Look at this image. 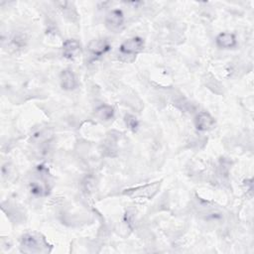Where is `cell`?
Returning <instances> with one entry per match:
<instances>
[{
    "label": "cell",
    "mask_w": 254,
    "mask_h": 254,
    "mask_svg": "<svg viewBox=\"0 0 254 254\" xmlns=\"http://www.w3.org/2000/svg\"><path fill=\"white\" fill-rule=\"evenodd\" d=\"M44 238L35 233H27L21 238V250L26 253H39L47 249Z\"/></svg>",
    "instance_id": "obj_1"
},
{
    "label": "cell",
    "mask_w": 254,
    "mask_h": 254,
    "mask_svg": "<svg viewBox=\"0 0 254 254\" xmlns=\"http://www.w3.org/2000/svg\"><path fill=\"white\" fill-rule=\"evenodd\" d=\"M160 186H161V182H155V183L147 184L134 189L126 190L123 193L130 197H140V198L150 199L158 192Z\"/></svg>",
    "instance_id": "obj_2"
},
{
    "label": "cell",
    "mask_w": 254,
    "mask_h": 254,
    "mask_svg": "<svg viewBox=\"0 0 254 254\" xmlns=\"http://www.w3.org/2000/svg\"><path fill=\"white\" fill-rule=\"evenodd\" d=\"M145 42L140 37H133L128 40H125L119 47V51L121 54L125 56H133L137 55L144 50Z\"/></svg>",
    "instance_id": "obj_3"
},
{
    "label": "cell",
    "mask_w": 254,
    "mask_h": 254,
    "mask_svg": "<svg viewBox=\"0 0 254 254\" xmlns=\"http://www.w3.org/2000/svg\"><path fill=\"white\" fill-rule=\"evenodd\" d=\"M124 14L119 9L111 10L105 17L106 27L113 32H118L124 25Z\"/></svg>",
    "instance_id": "obj_4"
},
{
    "label": "cell",
    "mask_w": 254,
    "mask_h": 254,
    "mask_svg": "<svg viewBox=\"0 0 254 254\" xmlns=\"http://www.w3.org/2000/svg\"><path fill=\"white\" fill-rule=\"evenodd\" d=\"M87 49L92 58L95 60L108 53L111 50V45L106 39H95L88 44Z\"/></svg>",
    "instance_id": "obj_5"
},
{
    "label": "cell",
    "mask_w": 254,
    "mask_h": 254,
    "mask_svg": "<svg viewBox=\"0 0 254 254\" xmlns=\"http://www.w3.org/2000/svg\"><path fill=\"white\" fill-rule=\"evenodd\" d=\"M81 53L80 43L74 39L65 40L63 44V56L67 60H74Z\"/></svg>",
    "instance_id": "obj_6"
},
{
    "label": "cell",
    "mask_w": 254,
    "mask_h": 254,
    "mask_svg": "<svg viewBox=\"0 0 254 254\" xmlns=\"http://www.w3.org/2000/svg\"><path fill=\"white\" fill-rule=\"evenodd\" d=\"M214 118L207 112L201 111L194 118V125L198 131H208L214 126Z\"/></svg>",
    "instance_id": "obj_7"
},
{
    "label": "cell",
    "mask_w": 254,
    "mask_h": 254,
    "mask_svg": "<svg viewBox=\"0 0 254 254\" xmlns=\"http://www.w3.org/2000/svg\"><path fill=\"white\" fill-rule=\"evenodd\" d=\"M215 43L218 48L228 50V49L234 48L237 45V40H236V36L233 33L223 32L217 35L215 39Z\"/></svg>",
    "instance_id": "obj_8"
},
{
    "label": "cell",
    "mask_w": 254,
    "mask_h": 254,
    "mask_svg": "<svg viewBox=\"0 0 254 254\" xmlns=\"http://www.w3.org/2000/svg\"><path fill=\"white\" fill-rule=\"evenodd\" d=\"M61 86L64 90H72L77 86V79L75 74L70 69H64L60 75Z\"/></svg>",
    "instance_id": "obj_9"
},
{
    "label": "cell",
    "mask_w": 254,
    "mask_h": 254,
    "mask_svg": "<svg viewBox=\"0 0 254 254\" xmlns=\"http://www.w3.org/2000/svg\"><path fill=\"white\" fill-rule=\"evenodd\" d=\"M95 116L102 121H109L114 117V108L107 104H102L95 109Z\"/></svg>",
    "instance_id": "obj_10"
},
{
    "label": "cell",
    "mask_w": 254,
    "mask_h": 254,
    "mask_svg": "<svg viewBox=\"0 0 254 254\" xmlns=\"http://www.w3.org/2000/svg\"><path fill=\"white\" fill-rule=\"evenodd\" d=\"M81 188L85 194H90L95 190L96 180L92 175L85 176L81 182Z\"/></svg>",
    "instance_id": "obj_11"
},
{
    "label": "cell",
    "mask_w": 254,
    "mask_h": 254,
    "mask_svg": "<svg viewBox=\"0 0 254 254\" xmlns=\"http://www.w3.org/2000/svg\"><path fill=\"white\" fill-rule=\"evenodd\" d=\"M124 122H125L126 126L130 130H132V131H136L138 129V127H139L138 119L134 115H132V114H126L124 116Z\"/></svg>",
    "instance_id": "obj_12"
}]
</instances>
